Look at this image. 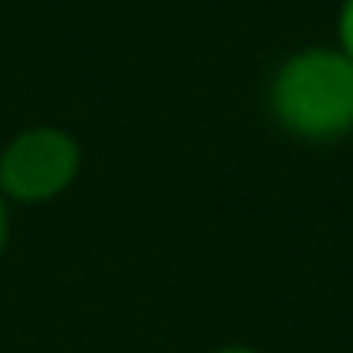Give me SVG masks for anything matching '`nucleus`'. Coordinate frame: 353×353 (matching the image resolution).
Wrapping results in <instances>:
<instances>
[{"mask_svg":"<svg viewBox=\"0 0 353 353\" xmlns=\"http://www.w3.org/2000/svg\"><path fill=\"white\" fill-rule=\"evenodd\" d=\"M8 239H12V213H8V201L0 198V259L8 251Z\"/></svg>","mask_w":353,"mask_h":353,"instance_id":"20e7f679","label":"nucleus"},{"mask_svg":"<svg viewBox=\"0 0 353 353\" xmlns=\"http://www.w3.org/2000/svg\"><path fill=\"white\" fill-rule=\"evenodd\" d=\"M270 118L289 137L334 145L353 133V61L338 46H307L274 69L266 88Z\"/></svg>","mask_w":353,"mask_h":353,"instance_id":"f257e3e1","label":"nucleus"},{"mask_svg":"<svg viewBox=\"0 0 353 353\" xmlns=\"http://www.w3.org/2000/svg\"><path fill=\"white\" fill-rule=\"evenodd\" d=\"M338 50L353 61V0H342L338 8Z\"/></svg>","mask_w":353,"mask_h":353,"instance_id":"7ed1b4c3","label":"nucleus"},{"mask_svg":"<svg viewBox=\"0 0 353 353\" xmlns=\"http://www.w3.org/2000/svg\"><path fill=\"white\" fill-rule=\"evenodd\" d=\"M80 141L61 125L19 130L0 148V198L16 205H50L72 190L80 175Z\"/></svg>","mask_w":353,"mask_h":353,"instance_id":"f03ea898","label":"nucleus"},{"mask_svg":"<svg viewBox=\"0 0 353 353\" xmlns=\"http://www.w3.org/2000/svg\"><path fill=\"white\" fill-rule=\"evenodd\" d=\"M209 353H262L259 345H247V342H224V345H216V350H209Z\"/></svg>","mask_w":353,"mask_h":353,"instance_id":"39448f33","label":"nucleus"}]
</instances>
